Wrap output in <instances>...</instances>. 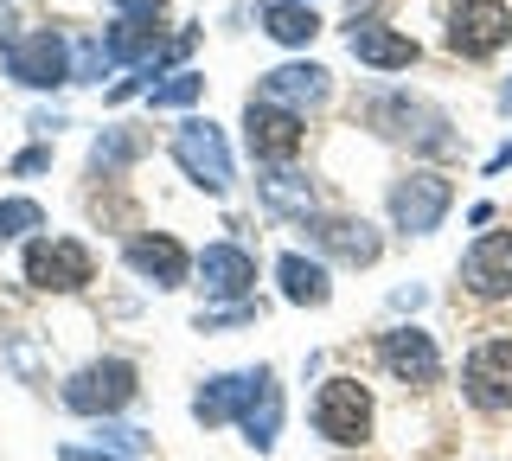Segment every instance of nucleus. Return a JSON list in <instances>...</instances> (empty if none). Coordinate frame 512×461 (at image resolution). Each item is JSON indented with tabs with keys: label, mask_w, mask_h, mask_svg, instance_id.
<instances>
[{
	"label": "nucleus",
	"mask_w": 512,
	"mask_h": 461,
	"mask_svg": "<svg viewBox=\"0 0 512 461\" xmlns=\"http://www.w3.org/2000/svg\"><path fill=\"white\" fill-rule=\"evenodd\" d=\"M256 314H263L256 301H224V308H199V321H192V327H199V333H224V327H250Z\"/></svg>",
	"instance_id": "c85d7f7f"
},
{
	"label": "nucleus",
	"mask_w": 512,
	"mask_h": 461,
	"mask_svg": "<svg viewBox=\"0 0 512 461\" xmlns=\"http://www.w3.org/2000/svg\"><path fill=\"white\" fill-rule=\"evenodd\" d=\"M167 154L180 161V173L199 193H212V199H224L231 193V180H237V161H231V141H224V129L212 116H186L180 129H173V141H167Z\"/></svg>",
	"instance_id": "20e7f679"
},
{
	"label": "nucleus",
	"mask_w": 512,
	"mask_h": 461,
	"mask_svg": "<svg viewBox=\"0 0 512 461\" xmlns=\"http://www.w3.org/2000/svg\"><path fill=\"white\" fill-rule=\"evenodd\" d=\"M109 45V58L128 71H141V65H154V52H167V33H160L154 20H128V13H116V26L103 33Z\"/></svg>",
	"instance_id": "aec40b11"
},
{
	"label": "nucleus",
	"mask_w": 512,
	"mask_h": 461,
	"mask_svg": "<svg viewBox=\"0 0 512 461\" xmlns=\"http://www.w3.org/2000/svg\"><path fill=\"white\" fill-rule=\"evenodd\" d=\"M135 397H141V372H135V359H122V353H103V359L77 365L58 385V404L71 410V417H90V423L122 417Z\"/></svg>",
	"instance_id": "f03ea898"
},
{
	"label": "nucleus",
	"mask_w": 512,
	"mask_h": 461,
	"mask_svg": "<svg viewBox=\"0 0 512 461\" xmlns=\"http://www.w3.org/2000/svg\"><path fill=\"white\" fill-rule=\"evenodd\" d=\"M448 205H455V180L436 167H410L391 180V193H384V212H391V231L404 237H429L448 218Z\"/></svg>",
	"instance_id": "423d86ee"
},
{
	"label": "nucleus",
	"mask_w": 512,
	"mask_h": 461,
	"mask_svg": "<svg viewBox=\"0 0 512 461\" xmlns=\"http://www.w3.org/2000/svg\"><path fill=\"white\" fill-rule=\"evenodd\" d=\"M288 7H314V0H288Z\"/></svg>",
	"instance_id": "c9c22d12"
},
{
	"label": "nucleus",
	"mask_w": 512,
	"mask_h": 461,
	"mask_svg": "<svg viewBox=\"0 0 512 461\" xmlns=\"http://www.w3.org/2000/svg\"><path fill=\"white\" fill-rule=\"evenodd\" d=\"M20 276H26V289H39V295H77V289L96 282V257H90L84 237L39 231L26 244V257H20Z\"/></svg>",
	"instance_id": "39448f33"
},
{
	"label": "nucleus",
	"mask_w": 512,
	"mask_h": 461,
	"mask_svg": "<svg viewBox=\"0 0 512 461\" xmlns=\"http://www.w3.org/2000/svg\"><path fill=\"white\" fill-rule=\"evenodd\" d=\"M500 109H506V116H512V77H506V84H500Z\"/></svg>",
	"instance_id": "f704fd0d"
},
{
	"label": "nucleus",
	"mask_w": 512,
	"mask_h": 461,
	"mask_svg": "<svg viewBox=\"0 0 512 461\" xmlns=\"http://www.w3.org/2000/svg\"><path fill=\"white\" fill-rule=\"evenodd\" d=\"M0 7H7V0H0Z\"/></svg>",
	"instance_id": "e433bc0d"
},
{
	"label": "nucleus",
	"mask_w": 512,
	"mask_h": 461,
	"mask_svg": "<svg viewBox=\"0 0 512 461\" xmlns=\"http://www.w3.org/2000/svg\"><path fill=\"white\" fill-rule=\"evenodd\" d=\"M141 154H148V141H141L135 129H103L90 141V173L96 180H116V173H128Z\"/></svg>",
	"instance_id": "5701e85b"
},
{
	"label": "nucleus",
	"mask_w": 512,
	"mask_h": 461,
	"mask_svg": "<svg viewBox=\"0 0 512 461\" xmlns=\"http://www.w3.org/2000/svg\"><path fill=\"white\" fill-rule=\"evenodd\" d=\"M32 231H45V205L39 199H0V244L32 237Z\"/></svg>",
	"instance_id": "bb28decb"
},
{
	"label": "nucleus",
	"mask_w": 512,
	"mask_h": 461,
	"mask_svg": "<svg viewBox=\"0 0 512 461\" xmlns=\"http://www.w3.org/2000/svg\"><path fill=\"white\" fill-rule=\"evenodd\" d=\"M365 129H378L384 141H397V148H410V154H455L461 148L455 122L429 97H410V90H378V97H365Z\"/></svg>",
	"instance_id": "f257e3e1"
},
{
	"label": "nucleus",
	"mask_w": 512,
	"mask_h": 461,
	"mask_svg": "<svg viewBox=\"0 0 512 461\" xmlns=\"http://www.w3.org/2000/svg\"><path fill=\"white\" fill-rule=\"evenodd\" d=\"M13 365H20L26 378H39V359H32V346H26V333H13Z\"/></svg>",
	"instance_id": "473e14b6"
},
{
	"label": "nucleus",
	"mask_w": 512,
	"mask_h": 461,
	"mask_svg": "<svg viewBox=\"0 0 512 461\" xmlns=\"http://www.w3.org/2000/svg\"><path fill=\"white\" fill-rule=\"evenodd\" d=\"M448 52L455 58H493V52H506V39H512V7L506 0H455L448 7Z\"/></svg>",
	"instance_id": "1a4fd4ad"
},
{
	"label": "nucleus",
	"mask_w": 512,
	"mask_h": 461,
	"mask_svg": "<svg viewBox=\"0 0 512 461\" xmlns=\"http://www.w3.org/2000/svg\"><path fill=\"white\" fill-rule=\"evenodd\" d=\"M308 423H314L320 442H333V449H365V442H372V423H378V404H372V391H365L359 378L333 372V378H320V391L308 404Z\"/></svg>",
	"instance_id": "7ed1b4c3"
},
{
	"label": "nucleus",
	"mask_w": 512,
	"mask_h": 461,
	"mask_svg": "<svg viewBox=\"0 0 512 461\" xmlns=\"http://www.w3.org/2000/svg\"><path fill=\"white\" fill-rule=\"evenodd\" d=\"M7 77L20 90H64L71 84V33L64 26H32L7 45Z\"/></svg>",
	"instance_id": "6e6552de"
},
{
	"label": "nucleus",
	"mask_w": 512,
	"mask_h": 461,
	"mask_svg": "<svg viewBox=\"0 0 512 461\" xmlns=\"http://www.w3.org/2000/svg\"><path fill=\"white\" fill-rule=\"evenodd\" d=\"M244 148L263 167H288L301 148H308V116H295V109H282V103L250 97L244 103Z\"/></svg>",
	"instance_id": "9d476101"
},
{
	"label": "nucleus",
	"mask_w": 512,
	"mask_h": 461,
	"mask_svg": "<svg viewBox=\"0 0 512 461\" xmlns=\"http://www.w3.org/2000/svg\"><path fill=\"white\" fill-rule=\"evenodd\" d=\"M192 276H199L205 301H250L256 289V257L237 237H218V244H205L199 257H192Z\"/></svg>",
	"instance_id": "4468645a"
},
{
	"label": "nucleus",
	"mask_w": 512,
	"mask_h": 461,
	"mask_svg": "<svg viewBox=\"0 0 512 461\" xmlns=\"http://www.w3.org/2000/svg\"><path fill=\"white\" fill-rule=\"evenodd\" d=\"M282 410H288V397H282L276 365H250V372H244V404H237V429H244V442H250L256 455L276 449Z\"/></svg>",
	"instance_id": "ddd939ff"
},
{
	"label": "nucleus",
	"mask_w": 512,
	"mask_h": 461,
	"mask_svg": "<svg viewBox=\"0 0 512 461\" xmlns=\"http://www.w3.org/2000/svg\"><path fill=\"white\" fill-rule=\"evenodd\" d=\"M256 199H263L269 212L308 218V212H314V180H308V173H295V161H288V167H263V180H256Z\"/></svg>",
	"instance_id": "412c9836"
},
{
	"label": "nucleus",
	"mask_w": 512,
	"mask_h": 461,
	"mask_svg": "<svg viewBox=\"0 0 512 461\" xmlns=\"http://www.w3.org/2000/svg\"><path fill=\"white\" fill-rule=\"evenodd\" d=\"M506 167H512V141H506V148H500V154L487 161V173H506Z\"/></svg>",
	"instance_id": "72a5a7b5"
},
{
	"label": "nucleus",
	"mask_w": 512,
	"mask_h": 461,
	"mask_svg": "<svg viewBox=\"0 0 512 461\" xmlns=\"http://www.w3.org/2000/svg\"><path fill=\"white\" fill-rule=\"evenodd\" d=\"M461 397H468L474 410H487V417H506L512 410V340L506 333L480 340L474 353L461 359Z\"/></svg>",
	"instance_id": "9b49d317"
},
{
	"label": "nucleus",
	"mask_w": 512,
	"mask_h": 461,
	"mask_svg": "<svg viewBox=\"0 0 512 461\" xmlns=\"http://www.w3.org/2000/svg\"><path fill=\"white\" fill-rule=\"evenodd\" d=\"M122 263L135 269L148 289H186L192 282V250L180 244L173 231H141L122 244Z\"/></svg>",
	"instance_id": "2eb2a0df"
},
{
	"label": "nucleus",
	"mask_w": 512,
	"mask_h": 461,
	"mask_svg": "<svg viewBox=\"0 0 512 461\" xmlns=\"http://www.w3.org/2000/svg\"><path fill=\"white\" fill-rule=\"evenodd\" d=\"M96 442H103V449H116V455H128V461L148 455V429H128V423H116V417L96 423Z\"/></svg>",
	"instance_id": "cd10ccee"
},
{
	"label": "nucleus",
	"mask_w": 512,
	"mask_h": 461,
	"mask_svg": "<svg viewBox=\"0 0 512 461\" xmlns=\"http://www.w3.org/2000/svg\"><path fill=\"white\" fill-rule=\"evenodd\" d=\"M45 167H52V148H45V141L26 148V154H13V173H20V180H26V173H45Z\"/></svg>",
	"instance_id": "7c9ffc66"
},
{
	"label": "nucleus",
	"mask_w": 512,
	"mask_h": 461,
	"mask_svg": "<svg viewBox=\"0 0 512 461\" xmlns=\"http://www.w3.org/2000/svg\"><path fill=\"white\" fill-rule=\"evenodd\" d=\"M301 237H308V257L320 263H346V269H372L378 263V250H384V237L372 218H359V212H308L301 218Z\"/></svg>",
	"instance_id": "0eeeda50"
},
{
	"label": "nucleus",
	"mask_w": 512,
	"mask_h": 461,
	"mask_svg": "<svg viewBox=\"0 0 512 461\" xmlns=\"http://www.w3.org/2000/svg\"><path fill=\"white\" fill-rule=\"evenodd\" d=\"M263 33L276 39V45H314V33H320V13L314 7H288V0H269L263 7Z\"/></svg>",
	"instance_id": "b1692460"
},
{
	"label": "nucleus",
	"mask_w": 512,
	"mask_h": 461,
	"mask_svg": "<svg viewBox=\"0 0 512 461\" xmlns=\"http://www.w3.org/2000/svg\"><path fill=\"white\" fill-rule=\"evenodd\" d=\"M461 282L480 301L512 295V231H480L468 250H461Z\"/></svg>",
	"instance_id": "f3484780"
},
{
	"label": "nucleus",
	"mask_w": 512,
	"mask_h": 461,
	"mask_svg": "<svg viewBox=\"0 0 512 461\" xmlns=\"http://www.w3.org/2000/svg\"><path fill=\"white\" fill-rule=\"evenodd\" d=\"M346 52L359 58L365 71H410L416 58H423L410 33H397V26H378V20H359V26H352V33H346Z\"/></svg>",
	"instance_id": "a211bd4d"
},
{
	"label": "nucleus",
	"mask_w": 512,
	"mask_h": 461,
	"mask_svg": "<svg viewBox=\"0 0 512 461\" xmlns=\"http://www.w3.org/2000/svg\"><path fill=\"white\" fill-rule=\"evenodd\" d=\"M58 461H128V455L103 449V442H96V449H84V442H64V449H58Z\"/></svg>",
	"instance_id": "c756f323"
},
{
	"label": "nucleus",
	"mask_w": 512,
	"mask_h": 461,
	"mask_svg": "<svg viewBox=\"0 0 512 461\" xmlns=\"http://www.w3.org/2000/svg\"><path fill=\"white\" fill-rule=\"evenodd\" d=\"M109 7L128 13V20H160V7H167V0H109Z\"/></svg>",
	"instance_id": "2f4dec72"
},
{
	"label": "nucleus",
	"mask_w": 512,
	"mask_h": 461,
	"mask_svg": "<svg viewBox=\"0 0 512 461\" xmlns=\"http://www.w3.org/2000/svg\"><path fill=\"white\" fill-rule=\"evenodd\" d=\"M109 71H116V58H109L103 33H96V39H71V84H103Z\"/></svg>",
	"instance_id": "a878e982"
},
{
	"label": "nucleus",
	"mask_w": 512,
	"mask_h": 461,
	"mask_svg": "<svg viewBox=\"0 0 512 461\" xmlns=\"http://www.w3.org/2000/svg\"><path fill=\"white\" fill-rule=\"evenodd\" d=\"M378 365L410 391L442 385V346H436V333H423V327H384L378 333Z\"/></svg>",
	"instance_id": "f8f14e48"
},
{
	"label": "nucleus",
	"mask_w": 512,
	"mask_h": 461,
	"mask_svg": "<svg viewBox=\"0 0 512 461\" xmlns=\"http://www.w3.org/2000/svg\"><path fill=\"white\" fill-rule=\"evenodd\" d=\"M256 97H263V103H282V109H295V116H308V109H320V103L333 97V71H327V65H314V58H295V65L263 71Z\"/></svg>",
	"instance_id": "dca6fc26"
},
{
	"label": "nucleus",
	"mask_w": 512,
	"mask_h": 461,
	"mask_svg": "<svg viewBox=\"0 0 512 461\" xmlns=\"http://www.w3.org/2000/svg\"><path fill=\"white\" fill-rule=\"evenodd\" d=\"M237 404H244V372H212L192 391V423H205V429L237 423Z\"/></svg>",
	"instance_id": "4be33fe9"
},
{
	"label": "nucleus",
	"mask_w": 512,
	"mask_h": 461,
	"mask_svg": "<svg viewBox=\"0 0 512 461\" xmlns=\"http://www.w3.org/2000/svg\"><path fill=\"white\" fill-rule=\"evenodd\" d=\"M276 282H282V301H288V308H327V301H333L327 263L308 257V250H282V257H276Z\"/></svg>",
	"instance_id": "6ab92c4d"
},
{
	"label": "nucleus",
	"mask_w": 512,
	"mask_h": 461,
	"mask_svg": "<svg viewBox=\"0 0 512 461\" xmlns=\"http://www.w3.org/2000/svg\"><path fill=\"white\" fill-rule=\"evenodd\" d=\"M205 97V77L199 71H173V77H160V84L148 90V109H192V103H199Z\"/></svg>",
	"instance_id": "393cba45"
}]
</instances>
